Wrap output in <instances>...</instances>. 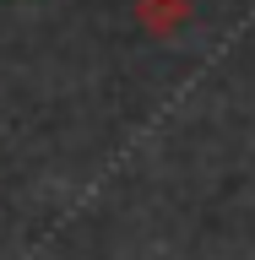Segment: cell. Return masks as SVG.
Here are the masks:
<instances>
[{
  "mask_svg": "<svg viewBox=\"0 0 255 260\" xmlns=\"http://www.w3.org/2000/svg\"><path fill=\"white\" fill-rule=\"evenodd\" d=\"M136 16H141L152 32H168V27H179V22H185V0H141V6H136Z\"/></svg>",
  "mask_w": 255,
  "mask_h": 260,
  "instance_id": "cell-1",
  "label": "cell"
}]
</instances>
